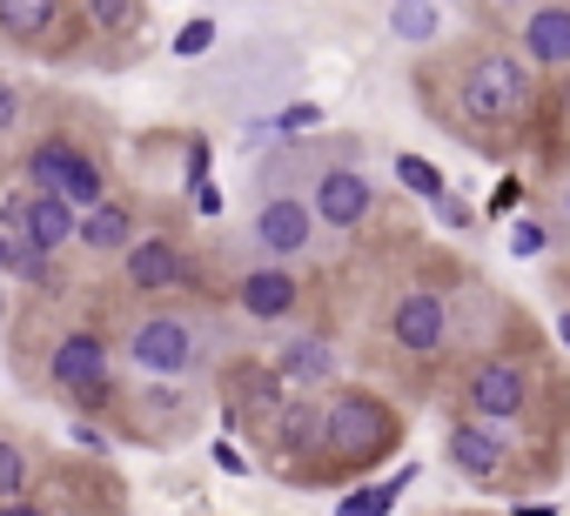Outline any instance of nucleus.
<instances>
[{
	"label": "nucleus",
	"mask_w": 570,
	"mask_h": 516,
	"mask_svg": "<svg viewBox=\"0 0 570 516\" xmlns=\"http://www.w3.org/2000/svg\"><path fill=\"white\" fill-rule=\"evenodd\" d=\"M530 95H537V81H530V61H517V54H476L470 68H463V81H456V101H463V115L476 121V128H510V121H523L530 115Z\"/></svg>",
	"instance_id": "obj_1"
},
{
	"label": "nucleus",
	"mask_w": 570,
	"mask_h": 516,
	"mask_svg": "<svg viewBox=\"0 0 570 516\" xmlns=\"http://www.w3.org/2000/svg\"><path fill=\"white\" fill-rule=\"evenodd\" d=\"M396 449V416L370 389H336L323 403V456L336 463H376Z\"/></svg>",
	"instance_id": "obj_2"
},
{
	"label": "nucleus",
	"mask_w": 570,
	"mask_h": 516,
	"mask_svg": "<svg viewBox=\"0 0 570 516\" xmlns=\"http://www.w3.org/2000/svg\"><path fill=\"white\" fill-rule=\"evenodd\" d=\"M28 181H35L41 195L75 201L81 215L108 201V175H101V161H95L88 148H75L68 135H48V141H35V148H28Z\"/></svg>",
	"instance_id": "obj_3"
},
{
	"label": "nucleus",
	"mask_w": 570,
	"mask_h": 516,
	"mask_svg": "<svg viewBox=\"0 0 570 516\" xmlns=\"http://www.w3.org/2000/svg\"><path fill=\"white\" fill-rule=\"evenodd\" d=\"M121 349L141 376H188L202 363V336H195L188 316H141Z\"/></svg>",
	"instance_id": "obj_4"
},
{
	"label": "nucleus",
	"mask_w": 570,
	"mask_h": 516,
	"mask_svg": "<svg viewBox=\"0 0 570 516\" xmlns=\"http://www.w3.org/2000/svg\"><path fill=\"white\" fill-rule=\"evenodd\" d=\"M463 409L476 416V423H517L523 409H530V369L523 363H510V356H483L476 369H470V383H463Z\"/></svg>",
	"instance_id": "obj_5"
},
{
	"label": "nucleus",
	"mask_w": 570,
	"mask_h": 516,
	"mask_svg": "<svg viewBox=\"0 0 570 516\" xmlns=\"http://www.w3.org/2000/svg\"><path fill=\"white\" fill-rule=\"evenodd\" d=\"M316 208L303 201V195H268L262 208H255V248L268 255V262H282L289 269L296 255H309V241H316Z\"/></svg>",
	"instance_id": "obj_6"
},
{
	"label": "nucleus",
	"mask_w": 570,
	"mask_h": 516,
	"mask_svg": "<svg viewBox=\"0 0 570 516\" xmlns=\"http://www.w3.org/2000/svg\"><path fill=\"white\" fill-rule=\"evenodd\" d=\"M309 208H316V221H323V228L356 235V228L370 221V208H376V188H370L363 161H356V168H323V175H316V188H309Z\"/></svg>",
	"instance_id": "obj_7"
},
{
	"label": "nucleus",
	"mask_w": 570,
	"mask_h": 516,
	"mask_svg": "<svg viewBox=\"0 0 570 516\" xmlns=\"http://www.w3.org/2000/svg\"><path fill=\"white\" fill-rule=\"evenodd\" d=\"M390 343L403 349V356H443V343H450V309H443V296L436 289H403L396 296V309H390Z\"/></svg>",
	"instance_id": "obj_8"
},
{
	"label": "nucleus",
	"mask_w": 570,
	"mask_h": 516,
	"mask_svg": "<svg viewBox=\"0 0 570 516\" xmlns=\"http://www.w3.org/2000/svg\"><path fill=\"white\" fill-rule=\"evenodd\" d=\"M48 376L75 396V403H101L108 396V343L95 329H68L48 356Z\"/></svg>",
	"instance_id": "obj_9"
},
{
	"label": "nucleus",
	"mask_w": 570,
	"mask_h": 516,
	"mask_svg": "<svg viewBox=\"0 0 570 516\" xmlns=\"http://www.w3.org/2000/svg\"><path fill=\"white\" fill-rule=\"evenodd\" d=\"M121 276L141 296H168V289H188L195 282V262L181 255L175 235H135V248L121 255Z\"/></svg>",
	"instance_id": "obj_10"
},
{
	"label": "nucleus",
	"mask_w": 570,
	"mask_h": 516,
	"mask_svg": "<svg viewBox=\"0 0 570 516\" xmlns=\"http://www.w3.org/2000/svg\"><path fill=\"white\" fill-rule=\"evenodd\" d=\"M450 463H456V476H470V483H497L503 463H510V429L463 416V423L450 429Z\"/></svg>",
	"instance_id": "obj_11"
},
{
	"label": "nucleus",
	"mask_w": 570,
	"mask_h": 516,
	"mask_svg": "<svg viewBox=\"0 0 570 516\" xmlns=\"http://www.w3.org/2000/svg\"><path fill=\"white\" fill-rule=\"evenodd\" d=\"M296 302H303V282L282 269V262L248 269V276L235 282V309H242L248 322H282V316H296Z\"/></svg>",
	"instance_id": "obj_12"
},
{
	"label": "nucleus",
	"mask_w": 570,
	"mask_h": 516,
	"mask_svg": "<svg viewBox=\"0 0 570 516\" xmlns=\"http://www.w3.org/2000/svg\"><path fill=\"white\" fill-rule=\"evenodd\" d=\"M75 235H81V208H75V201L41 195V188L21 201V241H35V248L61 255V248H75Z\"/></svg>",
	"instance_id": "obj_13"
},
{
	"label": "nucleus",
	"mask_w": 570,
	"mask_h": 516,
	"mask_svg": "<svg viewBox=\"0 0 570 516\" xmlns=\"http://www.w3.org/2000/svg\"><path fill=\"white\" fill-rule=\"evenodd\" d=\"M268 369L282 376V389H289V396H296V389L309 396L316 383H330V376H336V349H330L323 336H289V343L275 349V363H268Z\"/></svg>",
	"instance_id": "obj_14"
},
{
	"label": "nucleus",
	"mask_w": 570,
	"mask_h": 516,
	"mask_svg": "<svg viewBox=\"0 0 570 516\" xmlns=\"http://www.w3.org/2000/svg\"><path fill=\"white\" fill-rule=\"evenodd\" d=\"M523 61H530V68L570 75V0H557V8H537V14L523 21Z\"/></svg>",
	"instance_id": "obj_15"
},
{
	"label": "nucleus",
	"mask_w": 570,
	"mask_h": 516,
	"mask_svg": "<svg viewBox=\"0 0 570 516\" xmlns=\"http://www.w3.org/2000/svg\"><path fill=\"white\" fill-rule=\"evenodd\" d=\"M275 449L282 456H323V403L316 396H289L275 409Z\"/></svg>",
	"instance_id": "obj_16"
},
{
	"label": "nucleus",
	"mask_w": 570,
	"mask_h": 516,
	"mask_svg": "<svg viewBox=\"0 0 570 516\" xmlns=\"http://www.w3.org/2000/svg\"><path fill=\"white\" fill-rule=\"evenodd\" d=\"M75 248H88V255H128V248H135V215H128V201H101V208H88Z\"/></svg>",
	"instance_id": "obj_17"
},
{
	"label": "nucleus",
	"mask_w": 570,
	"mask_h": 516,
	"mask_svg": "<svg viewBox=\"0 0 570 516\" xmlns=\"http://www.w3.org/2000/svg\"><path fill=\"white\" fill-rule=\"evenodd\" d=\"M61 21V0H0V34L14 41H41Z\"/></svg>",
	"instance_id": "obj_18"
},
{
	"label": "nucleus",
	"mask_w": 570,
	"mask_h": 516,
	"mask_svg": "<svg viewBox=\"0 0 570 516\" xmlns=\"http://www.w3.org/2000/svg\"><path fill=\"white\" fill-rule=\"evenodd\" d=\"M416 483V463L410 469H396V476H383V483H370V489H350L343 503H336V516H390L396 509V496Z\"/></svg>",
	"instance_id": "obj_19"
},
{
	"label": "nucleus",
	"mask_w": 570,
	"mask_h": 516,
	"mask_svg": "<svg viewBox=\"0 0 570 516\" xmlns=\"http://www.w3.org/2000/svg\"><path fill=\"white\" fill-rule=\"evenodd\" d=\"M396 181H403V188H410L416 201H430V208H436V201L450 195V181H443V168H436V161H423V155H410V148L396 155Z\"/></svg>",
	"instance_id": "obj_20"
},
{
	"label": "nucleus",
	"mask_w": 570,
	"mask_h": 516,
	"mask_svg": "<svg viewBox=\"0 0 570 516\" xmlns=\"http://www.w3.org/2000/svg\"><path fill=\"white\" fill-rule=\"evenodd\" d=\"M390 34L410 41V48L436 41V0H396V8H390Z\"/></svg>",
	"instance_id": "obj_21"
},
{
	"label": "nucleus",
	"mask_w": 570,
	"mask_h": 516,
	"mask_svg": "<svg viewBox=\"0 0 570 516\" xmlns=\"http://www.w3.org/2000/svg\"><path fill=\"white\" fill-rule=\"evenodd\" d=\"M28 489V449L14 436H0V503H14Z\"/></svg>",
	"instance_id": "obj_22"
},
{
	"label": "nucleus",
	"mask_w": 570,
	"mask_h": 516,
	"mask_svg": "<svg viewBox=\"0 0 570 516\" xmlns=\"http://www.w3.org/2000/svg\"><path fill=\"white\" fill-rule=\"evenodd\" d=\"M81 8H88V21H95L101 34H121V28L135 21V8H141V0H81Z\"/></svg>",
	"instance_id": "obj_23"
},
{
	"label": "nucleus",
	"mask_w": 570,
	"mask_h": 516,
	"mask_svg": "<svg viewBox=\"0 0 570 516\" xmlns=\"http://www.w3.org/2000/svg\"><path fill=\"white\" fill-rule=\"evenodd\" d=\"M48 262H55L48 248H35V241L14 235V262H8V276H21V282H48Z\"/></svg>",
	"instance_id": "obj_24"
},
{
	"label": "nucleus",
	"mask_w": 570,
	"mask_h": 516,
	"mask_svg": "<svg viewBox=\"0 0 570 516\" xmlns=\"http://www.w3.org/2000/svg\"><path fill=\"white\" fill-rule=\"evenodd\" d=\"M268 128H275L282 141H296L303 128H323V108H316V101H296V108H282V115H275Z\"/></svg>",
	"instance_id": "obj_25"
},
{
	"label": "nucleus",
	"mask_w": 570,
	"mask_h": 516,
	"mask_svg": "<svg viewBox=\"0 0 570 516\" xmlns=\"http://www.w3.org/2000/svg\"><path fill=\"white\" fill-rule=\"evenodd\" d=\"M208 48H215V21H202V14H195V21L175 34V54H181V61H195V54H208Z\"/></svg>",
	"instance_id": "obj_26"
},
{
	"label": "nucleus",
	"mask_w": 570,
	"mask_h": 516,
	"mask_svg": "<svg viewBox=\"0 0 570 516\" xmlns=\"http://www.w3.org/2000/svg\"><path fill=\"white\" fill-rule=\"evenodd\" d=\"M510 255H543V228L537 221H510Z\"/></svg>",
	"instance_id": "obj_27"
},
{
	"label": "nucleus",
	"mask_w": 570,
	"mask_h": 516,
	"mask_svg": "<svg viewBox=\"0 0 570 516\" xmlns=\"http://www.w3.org/2000/svg\"><path fill=\"white\" fill-rule=\"evenodd\" d=\"M14 121H21V88L0 75V135H14Z\"/></svg>",
	"instance_id": "obj_28"
},
{
	"label": "nucleus",
	"mask_w": 570,
	"mask_h": 516,
	"mask_svg": "<svg viewBox=\"0 0 570 516\" xmlns=\"http://www.w3.org/2000/svg\"><path fill=\"white\" fill-rule=\"evenodd\" d=\"M510 208H523V181H517V175H503L497 195H490V215H510Z\"/></svg>",
	"instance_id": "obj_29"
},
{
	"label": "nucleus",
	"mask_w": 570,
	"mask_h": 516,
	"mask_svg": "<svg viewBox=\"0 0 570 516\" xmlns=\"http://www.w3.org/2000/svg\"><path fill=\"white\" fill-rule=\"evenodd\" d=\"M436 221H443V228H470L476 215H470V208H463L456 195H443V201H436Z\"/></svg>",
	"instance_id": "obj_30"
},
{
	"label": "nucleus",
	"mask_w": 570,
	"mask_h": 516,
	"mask_svg": "<svg viewBox=\"0 0 570 516\" xmlns=\"http://www.w3.org/2000/svg\"><path fill=\"white\" fill-rule=\"evenodd\" d=\"M215 463H222V469H228V476H242V469H248V456H242V449H235V443H215Z\"/></svg>",
	"instance_id": "obj_31"
},
{
	"label": "nucleus",
	"mask_w": 570,
	"mask_h": 516,
	"mask_svg": "<svg viewBox=\"0 0 570 516\" xmlns=\"http://www.w3.org/2000/svg\"><path fill=\"white\" fill-rule=\"evenodd\" d=\"M0 516H48L35 496H14V503H0Z\"/></svg>",
	"instance_id": "obj_32"
},
{
	"label": "nucleus",
	"mask_w": 570,
	"mask_h": 516,
	"mask_svg": "<svg viewBox=\"0 0 570 516\" xmlns=\"http://www.w3.org/2000/svg\"><path fill=\"white\" fill-rule=\"evenodd\" d=\"M195 208H202V215H222V195H215V181H202V188H195Z\"/></svg>",
	"instance_id": "obj_33"
},
{
	"label": "nucleus",
	"mask_w": 570,
	"mask_h": 516,
	"mask_svg": "<svg viewBox=\"0 0 570 516\" xmlns=\"http://www.w3.org/2000/svg\"><path fill=\"white\" fill-rule=\"evenodd\" d=\"M510 516H557V503H517Z\"/></svg>",
	"instance_id": "obj_34"
},
{
	"label": "nucleus",
	"mask_w": 570,
	"mask_h": 516,
	"mask_svg": "<svg viewBox=\"0 0 570 516\" xmlns=\"http://www.w3.org/2000/svg\"><path fill=\"white\" fill-rule=\"evenodd\" d=\"M8 262H14V235L0 228V276H8Z\"/></svg>",
	"instance_id": "obj_35"
},
{
	"label": "nucleus",
	"mask_w": 570,
	"mask_h": 516,
	"mask_svg": "<svg viewBox=\"0 0 570 516\" xmlns=\"http://www.w3.org/2000/svg\"><path fill=\"white\" fill-rule=\"evenodd\" d=\"M557 343H563V349H570V309H563V316H557Z\"/></svg>",
	"instance_id": "obj_36"
},
{
	"label": "nucleus",
	"mask_w": 570,
	"mask_h": 516,
	"mask_svg": "<svg viewBox=\"0 0 570 516\" xmlns=\"http://www.w3.org/2000/svg\"><path fill=\"white\" fill-rule=\"evenodd\" d=\"M563 221H570V181H563Z\"/></svg>",
	"instance_id": "obj_37"
},
{
	"label": "nucleus",
	"mask_w": 570,
	"mask_h": 516,
	"mask_svg": "<svg viewBox=\"0 0 570 516\" xmlns=\"http://www.w3.org/2000/svg\"><path fill=\"white\" fill-rule=\"evenodd\" d=\"M563 108H570V81H563Z\"/></svg>",
	"instance_id": "obj_38"
},
{
	"label": "nucleus",
	"mask_w": 570,
	"mask_h": 516,
	"mask_svg": "<svg viewBox=\"0 0 570 516\" xmlns=\"http://www.w3.org/2000/svg\"><path fill=\"white\" fill-rule=\"evenodd\" d=\"M0 309H8V296H0Z\"/></svg>",
	"instance_id": "obj_39"
}]
</instances>
